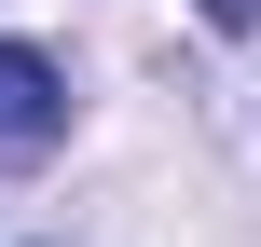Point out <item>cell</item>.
I'll return each instance as SVG.
<instances>
[{
  "label": "cell",
  "mask_w": 261,
  "mask_h": 247,
  "mask_svg": "<svg viewBox=\"0 0 261 247\" xmlns=\"http://www.w3.org/2000/svg\"><path fill=\"white\" fill-rule=\"evenodd\" d=\"M69 138V69L41 41H0V165H41Z\"/></svg>",
  "instance_id": "obj_1"
},
{
  "label": "cell",
  "mask_w": 261,
  "mask_h": 247,
  "mask_svg": "<svg viewBox=\"0 0 261 247\" xmlns=\"http://www.w3.org/2000/svg\"><path fill=\"white\" fill-rule=\"evenodd\" d=\"M193 14H206V28H261V0H193Z\"/></svg>",
  "instance_id": "obj_2"
}]
</instances>
